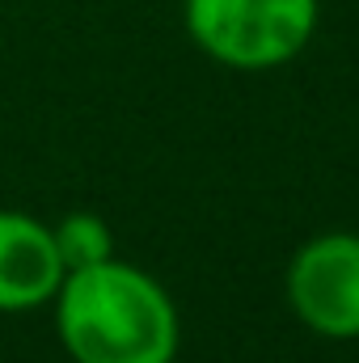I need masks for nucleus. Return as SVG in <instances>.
I'll use <instances>...</instances> for the list:
<instances>
[{"mask_svg": "<svg viewBox=\"0 0 359 363\" xmlns=\"http://www.w3.org/2000/svg\"><path fill=\"white\" fill-rule=\"evenodd\" d=\"M313 17L317 0H186L194 43L233 68L292 60L313 34Z\"/></svg>", "mask_w": 359, "mask_h": 363, "instance_id": "nucleus-2", "label": "nucleus"}, {"mask_svg": "<svg viewBox=\"0 0 359 363\" xmlns=\"http://www.w3.org/2000/svg\"><path fill=\"white\" fill-rule=\"evenodd\" d=\"M55 250H60V262L64 271H85V267H97L110 258V228L89 216V211H77V216H64L55 228Z\"/></svg>", "mask_w": 359, "mask_h": 363, "instance_id": "nucleus-5", "label": "nucleus"}, {"mask_svg": "<svg viewBox=\"0 0 359 363\" xmlns=\"http://www.w3.org/2000/svg\"><path fill=\"white\" fill-rule=\"evenodd\" d=\"M292 304L304 325L355 338L359 334V237H321L304 245L287 279Z\"/></svg>", "mask_w": 359, "mask_h": 363, "instance_id": "nucleus-3", "label": "nucleus"}, {"mask_svg": "<svg viewBox=\"0 0 359 363\" xmlns=\"http://www.w3.org/2000/svg\"><path fill=\"white\" fill-rule=\"evenodd\" d=\"M64 274L68 271L47 224L21 211H0V308L17 313L51 300Z\"/></svg>", "mask_w": 359, "mask_h": 363, "instance_id": "nucleus-4", "label": "nucleus"}, {"mask_svg": "<svg viewBox=\"0 0 359 363\" xmlns=\"http://www.w3.org/2000/svg\"><path fill=\"white\" fill-rule=\"evenodd\" d=\"M60 338L77 363H170L178 317L170 296L114 258L60 283Z\"/></svg>", "mask_w": 359, "mask_h": 363, "instance_id": "nucleus-1", "label": "nucleus"}]
</instances>
